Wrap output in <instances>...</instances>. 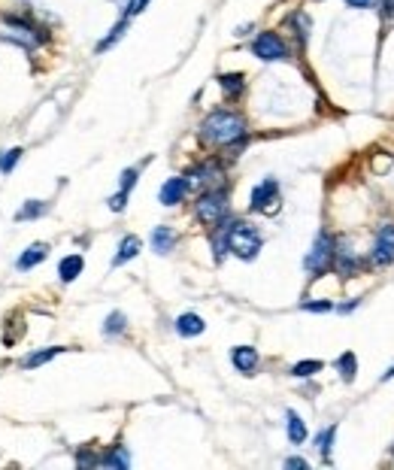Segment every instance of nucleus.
Returning <instances> with one entry per match:
<instances>
[{"mask_svg":"<svg viewBox=\"0 0 394 470\" xmlns=\"http://www.w3.org/2000/svg\"><path fill=\"white\" fill-rule=\"evenodd\" d=\"M334 249H337V240H334L328 231H318V237L313 240V246H309L306 258H304L306 273L322 276L325 270H328V267L334 264Z\"/></svg>","mask_w":394,"mask_h":470,"instance_id":"39448f33","label":"nucleus"},{"mask_svg":"<svg viewBox=\"0 0 394 470\" xmlns=\"http://www.w3.org/2000/svg\"><path fill=\"white\" fill-rule=\"evenodd\" d=\"M124 328H128V316H124V313H119V309H115V313L106 316V322H104V334H106V337L124 334Z\"/></svg>","mask_w":394,"mask_h":470,"instance_id":"a878e982","label":"nucleus"},{"mask_svg":"<svg viewBox=\"0 0 394 470\" xmlns=\"http://www.w3.org/2000/svg\"><path fill=\"white\" fill-rule=\"evenodd\" d=\"M231 204H228V191L224 188H206L200 191L197 204H195V219L204 225V228H219V225L228 219Z\"/></svg>","mask_w":394,"mask_h":470,"instance_id":"20e7f679","label":"nucleus"},{"mask_svg":"<svg viewBox=\"0 0 394 470\" xmlns=\"http://www.w3.org/2000/svg\"><path fill=\"white\" fill-rule=\"evenodd\" d=\"M337 371H340V376H343L346 382L355 380V373H358V358H355V352H343V355L337 358Z\"/></svg>","mask_w":394,"mask_h":470,"instance_id":"b1692460","label":"nucleus"},{"mask_svg":"<svg viewBox=\"0 0 394 470\" xmlns=\"http://www.w3.org/2000/svg\"><path fill=\"white\" fill-rule=\"evenodd\" d=\"M288 24H295V33H297L300 46H306V40H309V31H313V19H309V15H306L304 10H297V13L288 19Z\"/></svg>","mask_w":394,"mask_h":470,"instance_id":"4be33fe9","label":"nucleus"},{"mask_svg":"<svg viewBox=\"0 0 394 470\" xmlns=\"http://www.w3.org/2000/svg\"><path fill=\"white\" fill-rule=\"evenodd\" d=\"M379 6H382V19H394V0H379Z\"/></svg>","mask_w":394,"mask_h":470,"instance_id":"f704fd0d","label":"nucleus"},{"mask_svg":"<svg viewBox=\"0 0 394 470\" xmlns=\"http://www.w3.org/2000/svg\"><path fill=\"white\" fill-rule=\"evenodd\" d=\"M285 467H297V470H306L309 464H306L304 458H285Z\"/></svg>","mask_w":394,"mask_h":470,"instance_id":"c9c22d12","label":"nucleus"},{"mask_svg":"<svg viewBox=\"0 0 394 470\" xmlns=\"http://www.w3.org/2000/svg\"><path fill=\"white\" fill-rule=\"evenodd\" d=\"M219 86H222V91H224V97L237 100L243 91H246V76H243V73H222V76H219Z\"/></svg>","mask_w":394,"mask_h":470,"instance_id":"a211bd4d","label":"nucleus"},{"mask_svg":"<svg viewBox=\"0 0 394 470\" xmlns=\"http://www.w3.org/2000/svg\"><path fill=\"white\" fill-rule=\"evenodd\" d=\"M246 137V119L233 110H215L200 122V140L206 146H237Z\"/></svg>","mask_w":394,"mask_h":470,"instance_id":"f257e3e1","label":"nucleus"},{"mask_svg":"<svg viewBox=\"0 0 394 470\" xmlns=\"http://www.w3.org/2000/svg\"><path fill=\"white\" fill-rule=\"evenodd\" d=\"M173 246H176L173 228H167V225H158V228L152 231V249L158 252V255H167V252H173Z\"/></svg>","mask_w":394,"mask_h":470,"instance_id":"6ab92c4d","label":"nucleus"},{"mask_svg":"<svg viewBox=\"0 0 394 470\" xmlns=\"http://www.w3.org/2000/svg\"><path fill=\"white\" fill-rule=\"evenodd\" d=\"M128 24H131V19H119V24H115V28L97 43V52H106V49H113L115 43H119V40L124 37V31H128Z\"/></svg>","mask_w":394,"mask_h":470,"instance_id":"393cba45","label":"nucleus"},{"mask_svg":"<svg viewBox=\"0 0 394 470\" xmlns=\"http://www.w3.org/2000/svg\"><path fill=\"white\" fill-rule=\"evenodd\" d=\"M49 213V204L46 200H24V206L15 213V219L19 222H28V219H40V216Z\"/></svg>","mask_w":394,"mask_h":470,"instance_id":"412c9836","label":"nucleus"},{"mask_svg":"<svg viewBox=\"0 0 394 470\" xmlns=\"http://www.w3.org/2000/svg\"><path fill=\"white\" fill-rule=\"evenodd\" d=\"M376 3L379 0H346V6H352V10H373Z\"/></svg>","mask_w":394,"mask_h":470,"instance_id":"72a5a7b5","label":"nucleus"},{"mask_svg":"<svg viewBox=\"0 0 394 470\" xmlns=\"http://www.w3.org/2000/svg\"><path fill=\"white\" fill-rule=\"evenodd\" d=\"M322 361L318 358H306V361H297L295 367H291V376H297V380H306V376H315L318 371H322Z\"/></svg>","mask_w":394,"mask_h":470,"instance_id":"bb28decb","label":"nucleus"},{"mask_svg":"<svg viewBox=\"0 0 394 470\" xmlns=\"http://www.w3.org/2000/svg\"><path fill=\"white\" fill-rule=\"evenodd\" d=\"M46 258H49V246H46V243H31V246L19 255V261H15V267H19L22 273H28V270H33L37 264H43Z\"/></svg>","mask_w":394,"mask_h":470,"instance_id":"f8f14e48","label":"nucleus"},{"mask_svg":"<svg viewBox=\"0 0 394 470\" xmlns=\"http://www.w3.org/2000/svg\"><path fill=\"white\" fill-rule=\"evenodd\" d=\"M388 380H394V367H391V371H385V373H382V382H388Z\"/></svg>","mask_w":394,"mask_h":470,"instance_id":"4c0bfd02","label":"nucleus"},{"mask_svg":"<svg viewBox=\"0 0 394 470\" xmlns=\"http://www.w3.org/2000/svg\"><path fill=\"white\" fill-rule=\"evenodd\" d=\"M100 464H104V467H119V470H124V467L131 464V455H128V449H124V446H113L104 458H100Z\"/></svg>","mask_w":394,"mask_h":470,"instance_id":"5701e85b","label":"nucleus"},{"mask_svg":"<svg viewBox=\"0 0 394 470\" xmlns=\"http://www.w3.org/2000/svg\"><path fill=\"white\" fill-rule=\"evenodd\" d=\"M140 252H142V240L137 237V234H128V237H122L119 252H115V258H113V267H122V264L133 261Z\"/></svg>","mask_w":394,"mask_h":470,"instance_id":"4468645a","label":"nucleus"},{"mask_svg":"<svg viewBox=\"0 0 394 470\" xmlns=\"http://www.w3.org/2000/svg\"><path fill=\"white\" fill-rule=\"evenodd\" d=\"M300 309H306V313H331L334 304H331V300H304Z\"/></svg>","mask_w":394,"mask_h":470,"instance_id":"c756f323","label":"nucleus"},{"mask_svg":"<svg viewBox=\"0 0 394 470\" xmlns=\"http://www.w3.org/2000/svg\"><path fill=\"white\" fill-rule=\"evenodd\" d=\"M358 304H361V298H352L349 304H343V307H337V313H352V309H355Z\"/></svg>","mask_w":394,"mask_h":470,"instance_id":"e433bc0d","label":"nucleus"},{"mask_svg":"<svg viewBox=\"0 0 394 470\" xmlns=\"http://www.w3.org/2000/svg\"><path fill=\"white\" fill-rule=\"evenodd\" d=\"M204 331H206V322L197 313H182L176 318V334L179 337H200Z\"/></svg>","mask_w":394,"mask_h":470,"instance_id":"dca6fc26","label":"nucleus"},{"mask_svg":"<svg viewBox=\"0 0 394 470\" xmlns=\"http://www.w3.org/2000/svg\"><path fill=\"white\" fill-rule=\"evenodd\" d=\"M334 270H337L343 279H352L355 276V270H358V258H355V252H349L346 246H340L337 243V249H334Z\"/></svg>","mask_w":394,"mask_h":470,"instance_id":"ddd939ff","label":"nucleus"},{"mask_svg":"<svg viewBox=\"0 0 394 470\" xmlns=\"http://www.w3.org/2000/svg\"><path fill=\"white\" fill-rule=\"evenodd\" d=\"M82 270H85V258H82L79 252H73V255L61 258V264H58V279H61V282H73L76 276H82Z\"/></svg>","mask_w":394,"mask_h":470,"instance_id":"2eb2a0df","label":"nucleus"},{"mask_svg":"<svg viewBox=\"0 0 394 470\" xmlns=\"http://www.w3.org/2000/svg\"><path fill=\"white\" fill-rule=\"evenodd\" d=\"M258 349L255 346H233L231 349V364L237 367L240 373H246V376H252L258 371Z\"/></svg>","mask_w":394,"mask_h":470,"instance_id":"9b49d317","label":"nucleus"},{"mask_svg":"<svg viewBox=\"0 0 394 470\" xmlns=\"http://www.w3.org/2000/svg\"><path fill=\"white\" fill-rule=\"evenodd\" d=\"M137 176H140L137 167H128V170L122 173V188H119V191H124V195H131V188L137 186Z\"/></svg>","mask_w":394,"mask_h":470,"instance_id":"7c9ffc66","label":"nucleus"},{"mask_svg":"<svg viewBox=\"0 0 394 470\" xmlns=\"http://www.w3.org/2000/svg\"><path fill=\"white\" fill-rule=\"evenodd\" d=\"M149 6V0H128V6H124V13H122V19H133V15H140L142 10Z\"/></svg>","mask_w":394,"mask_h":470,"instance_id":"2f4dec72","label":"nucleus"},{"mask_svg":"<svg viewBox=\"0 0 394 470\" xmlns=\"http://www.w3.org/2000/svg\"><path fill=\"white\" fill-rule=\"evenodd\" d=\"M188 195V182H186V176H170V179L161 186V191H158V200H161L164 206H176V204H182Z\"/></svg>","mask_w":394,"mask_h":470,"instance_id":"9d476101","label":"nucleus"},{"mask_svg":"<svg viewBox=\"0 0 394 470\" xmlns=\"http://www.w3.org/2000/svg\"><path fill=\"white\" fill-rule=\"evenodd\" d=\"M61 352H64V346H49V349L31 352V355H24V358H22V367H24V371H33V367L46 364V361H52L55 355H61Z\"/></svg>","mask_w":394,"mask_h":470,"instance_id":"aec40b11","label":"nucleus"},{"mask_svg":"<svg viewBox=\"0 0 394 470\" xmlns=\"http://www.w3.org/2000/svg\"><path fill=\"white\" fill-rule=\"evenodd\" d=\"M213 231L222 237L224 249H228L231 255H237L240 261H255L258 252H261V246H264L261 234H258L249 222H240V219H237V222H228V219H224L219 228H213Z\"/></svg>","mask_w":394,"mask_h":470,"instance_id":"7ed1b4c3","label":"nucleus"},{"mask_svg":"<svg viewBox=\"0 0 394 470\" xmlns=\"http://www.w3.org/2000/svg\"><path fill=\"white\" fill-rule=\"evenodd\" d=\"M334 437H337V425H331V428H325L322 434L315 437V446H318V452L325 455V461L331 458V449H334Z\"/></svg>","mask_w":394,"mask_h":470,"instance_id":"cd10ccee","label":"nucleus"},{"mask_svg":"<svg viewBox=\"0 0 394 470\" xmlns=\"http://www.w3.org/2000/svg\"><path fill=\"white\" fill-rule=\"evenodd\" d=\"M285 431H288V440L295 443V446H300V443H306V437H309L306 422L295 413V410H288V413H285Z\"/></svg>","mask_w":394,"mask_h":470,"instance_id":"f3484780","label":"nucleus"},{"mask_svg":"<svg viewBox=\"0 0 394 470\" xmlns=\"http://www.w3.org/2000/svg\"><path fill=\"white\" fill-rule=\"evenodd\" d=\"M249 49H252V55L258 58V61H264V64L288 61V46H285V40L276 31H261L252 40V46H249Z\"/></svg>","mask_w":394,"mask_h":470,"instance_id":"423d86ee","label":"nucleus"},{"mask_svg":"<svg viewBox=\"0 0 394 470\" xmlns=\"http://www.w3.org/2000/svg\"><path fill=\"white\" fill-rule=\"evenodd\" d=\"M76 464H79V467H97L100 458L95 455V452H79V455H76Z\"/></svg>","mask_w":394,"mask_h":470,"instance_id":"473e14b6","label":"nucleus"},{"mask_svg":"<svg viewBox=\"0 0 394 470\" xmlns=\"http://www.w3.org/2000/svg\"><path fill=\"white\" fill-rule=\"evenodd\" d=\"M370 261L376 267L394 264V222L379 225V231H376V237H373V246H370Z\"/></svg>","mask_w":394,"mask_h":470,"instance_id":"1a4fd4ad","label":"nucleus"},{"mask_svg":"<svg viewBox=\"0 0 394 470\" xmlns=\"http://www.w3.org/2000/svg\"><path fill=\"white\" fill-rule=\"evenodd\" d=\"M249 209L252 213H276L279 209V182L273 176H267L264 182H258L249 197Z\"/></svg>","mask_w":394,"mask_h":470,"instance_id":"6e6552de","label":"nucleus"},{"mask_svg":"<svg viewBox=\"0 0 394 470\" xmlns=\"http://www.w3.org/2000/svg\"><path fill=\"white\" fill-rule=\"evenodd\" d=\"M391 455H394V446H391Z\"/></svg>","mask_w":394,"mask_h":470,"instance_id":"58836bf2","label":"nucleus"},{"mask_svg":"<svg viewBox=\"0 0 394 470\" xmlns=\"http://www.w3.org/2000/svg\"><path fill=\"white\" fill-rule=\"evenodd\" d=\"M22 149L19 146H15V149H10V152H3V155H0V173H13L15 170V164H19L22 161Z\"/></svg>","mask_w":394,"mask_h":470,"instance_id":"c85d7f7f","label":"nucleus"},{"mask_svg":"<svg viewBox=\"0 0 394 470\" xmlns=\"http://www.w3.org/2000/svg\"><path fill=\"white\" fill-rule=\"evenodd\" d=\"M0 24H3V31H0V40H6V43L13 46H22L33 52V49H40L43 43H49V33L46 28L40 24L33 15H22V13H3L0 15Z\"/></svg>","mask_w":394,"mask_h":470,"instance_id":"f03ea898","label":"nucleus"},{"mask_svg":"<svg viewBox=\"0 0 394 470\" xmlns=\"http://www.w3.org/2000/svg\"><path fill=\"white\" fill-rule=\"evenodd\" d=\"M186 182H188V191L191 188H200V191L224 188V170H222L219 161H204V164H197L195 170L186 176Z\"/></svg>","mask_w":394,"mask_h":470,"instance_id":"0eeeda50","label":"nucleus"}]
</instances>
